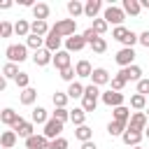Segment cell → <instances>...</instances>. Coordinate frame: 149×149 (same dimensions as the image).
I'll use <instances>...</instances> for the list:
<instances>
[{
	"label": "cell",
	"instance_id": "7",
	"mask_svg": "<svg viewBox=\"0 0 149 149\" xmlns=\"http://www.w3.org/2000/svg\"><path fill=\"white\" fill-rule=\"evenodd\" d=\"M100 100H102L107 107H112V109H114V107H121V105H123L126 95H123V93H119V91H112V88H109V91L100 93Z\"/></svg>",
	"mask_w": 149,
	"mask_h": 149
},
{
	"label": "cell",
	"instance_id": "23",
	"mask_svg": "<svg viewBox=\"0 0 149 149\" xmlns=\"http://www.w3.org/2000/svg\"><path fill=\"white\" fill-rule=\"evenodd\" d=\"M16 140H19V135H16L14 130H2V135H0V147H2V149H12V147L16 144Z\"/></svg>",
	"mask_w": 149,
	"mask_h": 149
},
{
	"label": "cell",
	"instance_id": "8",
	"mask_svg": "<svg viewBox=\"0 0 149 149\" xmlns=\"http://www.w3.org/2000/svg\"><path fill=\"white\" fill-rule=\"evenodd\" d=\"M119 77L128 84V81H140L142 79V68L140 65H128V68H121V72H119Z\"/></svg>",
	"mask_w": 149,
	"mask_h": 149
},
{
	"label": "cell",
	"instance_id": "53",
	"mask_svg": "<svg viewBox=\"0 0 149 149\" xmlns=\"http://www.w3.org/2000/svg\"><path fill=\"white\" fill-rule=\"evenodd\" d=\"M144 135H147V137H149V126H147V128H144Z\"/></svg>",
	"mask_w": 149,
	"mask_h": 149
},
{
	"label": "cell",
	"instance_id": "9",
	"mask_svg": "<svg viewBox=\"0 0 149 149\" xmlns=\"http://www.w3.org/2000/svg\"><path fill=\"white\" fill-rule=\"evenodd\" d=\"M149 126V119H147V114L144 112H133L130 114V121H128V128H133V130H140V133H144V128Z\"/></svg>",
	"mask_w": 149,
	"mask_h": 149
},
{
	"label": "cell",
	"instance_id": "18",
	"mask_svg": "<svg viewBox=\"0 0 149 149\" xmlns=\"http://www.w3.org/2000/svg\"><path fill=\"white\" fill-rule=\"evenodd\" d=\"M102 9V2L100 0H86L84 2V16L88 19H98V12Z\"/></svg>",
	"mask_w": 149,
	"mask_h": 149
},
{
	"label": "cell",
	"instance_id": "45",
	"mask_svg": "<svg viewBox=\"0 0 149 149\" xmlns=\"http://www.w3.org/2000/svg\"><path fill=\"white\" fill-rule=\"evenodd\" d=\"M74 77H77V72H74V68L70 65V68H65V70H61V79H65V81H74Z\"/></svg>",
	"mask_w": 149,
	"mask_h": 149
},
{
	"label": "cell",
	"instance_id": "34",
	"mask_svg": "<svg viewBox=\"0 0 149 149\" xmlns=\"http://www.w3.org/2000/svg\"><path fill=\"white\" fill-rule=\"evenodd\" d=\"M130 107H133L135 112H142V109H147V95H140V93L130 95Z\"/></svg>",
	"mask_w": 149,
	"mask_h": 149
},
{
	"label": "cell",
	"instance_id": "35",
	"mask_svg": "<svg viewBox=\"0 0 149 149\" xmlns=\"http://www.w3.org/2000/svg\"><path fill=\"white\" fill-rule=\"evenodd\" d=\"M70 121H72L74 126H84V121H86V112H84L81 107L70 109Z\"/></svg>",
	"mask_w": 149,
	"mask_h": 149
},
{
	"label": "cell",
	"instance_id": "1",
	"mask_svg": "<svg viewBox=\"0 0 149 149\" xmlns=\"http://www.w3.org/2000/svg\"><path fill=\"white\" fill-rule=\"evenodd\" d=\"M98 98H100V88L93 86V84H86V86H84V95H81V109H84L86 114H88V112H95Z\"/></svg>",
	"mask_w": 149,
	"mask_h": 149
},
{
	"label": "cell",
	"instance_id": "24",
	"mask_svg": "<svg viewBox=\"0 0 149 149\" xmlns=\"http://www.w3.org/2000/svg\"><path fill=\"white\" fill-rule=\"evenodd\" d=\"M49 30H51V28H49L47 21H33V23H30V33L37 35V37H47Z\"/></svg>",
	"mask_w": 149,
	"mask_h": 149
},
{
	"label": "cell",
	"instance_id": "26",
	"mask_svg": "<svg viewBox=\"0 0 149 149\" xmlns=\"http://www.w3.org/2000/svg\"><path fill=\"white\" fill-rule=\"evenodd\" d=\"M30 121H33V123H42V126H44V123L49 121V112H47L44 107H35V109H33V114H30Z\"/></svg>",
	"mask_w": 149,
	"mask_h": 149
},
{
	"label": "cell",
	"instance_id": "12",
	"mask_svg": "<svg viewBox=\"0 0 149 149\" xmlns=\"http://www.w3.org/2000/svg\"><path fill=\"white\" fill-rule=\"evenodd\" d=\"M63 42H65V51H68V54H72V51H81V49L86 47V40H84L81 35H70V37H65Z\"/></svg>",
	"mask_w": 149,
	"mask_h": 149
},
{
	"label": "cell",
	"instance_id": "51",
	"mask_svg": "<svg viewBox=\"0 0 149 149\" xmlns=\"http://www.w3.org/2000/svg\"><path fill=\"white\" fill-rule=\"evenodd\" d=\"M12 5H14L12 0H0V9H9Z\"/></svg>",
	"mask_w": 149,
	"mask_h": 149
},
{
	"label": "cell",
	"instance_id": "40",
	"mask_svg": "<svg viewBox=\"0 0 149 149\" xmlns=\"http://www.w3.org/2000/svg\"><path fill=\"white\" fill-rule=\"evenodd\" d=\"M68 93H61V91H56L54 95H51V102H54V107H65L68 105Z\"/></svg>",
	"mask_w": 149,
	"mask_h": 149
},
{
	"label": "cell",
	"instance_id": "10",
	"mask_svg": "<svg viewBox=\"0 0 149 149\" xmlns=\"http://www.w3.org/2000/svg\"><path fill=\"white\" fill-rule=\"evenodd\" d=\"M114 61H116V65H121V68H128V65H133V61H135V49H119L116 51V56H114Z\"/></svg>",
	"mask_w": 149,
	"mask_h": 149
},
{
	"label": "cell",
	"instance_id": "52",
	"mask_svg": "<svg viewBox=\"0 0 149 149\" xmlns=\"http://www.w3.org/2000/svg\"><path fill=\"white\" fill-rule=\"evenodd\" d=\"M5 88H7V79H5V77H2V74H0V93H2V91H5Z\"/></svg>",
	"mask_w": 149,
	"mask_h": 149
},
{
	"label": "cell",
	"instance_id": "25",
	"mask_svg": "<svg viewBox=\"0 0 149 149\" xmlns=\"http://www.w3.org/2000/svg\"><path fill=\"white\" fill-rule=\"evenodd\" d=\"M112 114H114V119H112V121H121V123H128V121H130V109H128L126 105L114 107V109H112Z\"/></svg>",
	"mask_w": 149,
	"mask_h": 149
},
{
	"label": "cell",
	"instance_id": "47",
	"mask_svg": "<svg viewBox=\"0 0 149 149\" xmlns=\"http://www.w3.org/2000/svg\"><path fill=\"white\" fill-rule=\"evenodd\" d=\"M81 37L86 40V44H91V42H93V40H98L100 35H95V33H93V28H86V30L81 33Z\"/></svg>",
	"mask_w": 149,
	"mask_h": 149
},
{
	"label": "cell",
	"instance_id": "31",
	"mask_svg": "<svg viewBox=\"0 0 149 149\" xmlns=\"http://www.w3.org/2000/svg\"><path fill=\"white\" fill-rule=\"evenodd\" d=\"M14 33H16L19 37H28V35H30V23H28L26 19H19V21L14 23Z\"/></svg>",
	"mask_w": 149,
	"mask_h": 149
},
{
	"label": "cell",
	"instance_id": "6",
	"mask_svg": "<svg viewBox=\"0 0 149 149\" xmlns=\"http://www.w3.org/2000/svg\"><path fill=\"white\" fill-rule=\"evenodd\" d=\"M12 130H14V133H16L19 137L28 140L30 135H35V123H33V121H26V119L21 116V119H19V121H16L14 126H12Z\"/></svg>",
	"mask_w": 149,
	"mask_h": 149
},
{
	"label": "cell",
	"instance_id": "46",
	"mask_svg": "<svg viewBox=\"0 0 149 149\" xmlns=\"http://www.w3.org/2000/svg\"><path fill=\"white\" fill-rule=\"evenodd\" d=\"M49 149H68V140L61 135V137H56V140L49 142Z\"/></svg>",
	"mask_w": 149,
	"mask_h": 149
},
{
	"label": "cell",
	"instance_id": "14",
	"mask_svg": "<svg viewBox=\"0 0 149 149\" xmlns=\"http://www.w3.org/2000/svg\"><path fill=\"white\" fill-rule=\"evenodd\" d=\"M61 44H63V37H58L56 33L49 30V35L44 37V49L51 51V54H56V51H61Z\"/></svg>",
	"mask_w": 149,
	"mask_h": 149
},
{
	"label": "cell",
	"instance_id": "21",
	"mask_svg": "<svg viewBox=\"0 0 149 149\" xmlns=\"http://www.w3.org/2000/svg\"><path fill=\"white\" fill-rule=\"evenodd\" d=\"M121 9H123V14H130V16H140V12H142L140 0H123Z\"/></svg>",
	"mask_w": 149,
	"mask_h": 149
},
{
	"label": "cell",
	"instance_id": "17",
	"mask_svg": "<svg viewBox=\"0 0 149 149\" xmlns=\"http://www.w3.org/2000/svg\"><path fill=\"white\" fill-rule=\"evenodd\" d=\"M19 119H21V114H19V112H14L12 107H5V109H0V121H2L5 126H9V128H12V126H14Z\"/></svg>",
	"mask_w": 149,
	"mask_h": 149
},
{
	"label": "cell",
	"instance_id": "11",
	"mask_svg": "<svg viewBox=\"0 0 149 149\" xmlns=\"http://www.w3.org/2000/svg\"><path fill=\"white\" fill-rule=\"evenodd\" d=\"M142 137H144V133L133 130V128H126V130H123V135H121V140H123V144H126V147H140Z\"/></svg>",
	"mask_w": 149,
	"mask_h": 149
},
{
	"label": "cell",
	"instance_id": "29",
	"mask_svg": "<svg viewBox=\"0 0 149 149\" xmlns=\"http://www.w3.org/2000/svg\"><path fill=\"white\" fill-rule=\"evenodd\" d=\"M74 137H77L79 142H88V140L93 137V130H91L86 123H84V126H77V128H74Z\"/></svg>",
	"mask_w": 149,
	"mask_h": 149
},
{
	"label": "cell",
	"instance_id": "2",
	"mask_svg": "<svg viewBox=\"0 0 149 149\" xmlns=\"http://www.w3.org/2000/svg\"><path fill=\"white\" fill-rule=\"evenodd\" d=\"M51 33H56L58 37H70V35H77V21L74 19H61L51 26Z\"/></svg>",
	"mask_w": 149,
	"mask_h": 149
},
{
	"label": "cell",
	"instance_id": "20",
	"mask_svg": "<svg viewBox=\"0 0 149 149\" xmlns=\"http://www.w3.org/2000/svg\"><path fill=\"white\" fill-rule=\"evenodd\" d=\"M74 72H77L79 79H91V74H93V65H91L88 61H77Z\"/></svg>",
	"mask_w": 149,
	"mask_h": 149
},
{
	"label": "cell",
	"instance_id": "19",
	"mask_svg": "<svg viewBox=\"0 0 149 149\" xmlns=\"http://www.w3.org/2000/svg\"><path fill=\"white\" fill-rule=\"evenodd\" d=\"M51 63L56 65V70H65V68H70V54L65 49H61V51L54 54V61Z\"/></svg>",
	"mask_w": 149,
	"mask_h": 149
},
{
	"label": "cell",
	"instance_id": "27",
	"mask_svg": "<svg viewBox=\"0 0 149 149\" xmlns=\"http://www.w3.org/2000/svg\"><path fill=\"white\" fill-rule=\"evenodd\" d=\"M126 128H128V123H121V121H109V123H107V133H109L112 137H121Z\"/></svg>",
	"mask_w": 149,
	"mask_h": 149
},
{
	"label": "cell",
	"instance_id": "39",
	"mask_svg": "<svg viewBox=\"0 0 149 149\" xmlns=\"http://www.w3.org/2000/svg\"><path fill=\"white\" fill-rule=\"evenodd\" d=\"M14 81H16V86H19L21 91H23V88H30V74H28V72H19Z\"/></svg>",
	"mask_w": 149,
	"mask_h": 149
},
{
	"label": "cell",
	"instance_id": "55",
	"mask_svg": "<svg viewBox=\"0 0 149 149\" xmlns=\"http://www.w3.org/2000/svg\"><path fill=\"white\" fill-rule=\"evenodd\" d=\"M133 149H142V147H133Z\"/></svg>",
	"mask_w": 149,
	"mask_h": 149
},
{
	"label": "cell",
	"instance_id": "41",
	"mask_svg": "<svg viewBox=\"0 0 149 149\" xmlns=\"http://www.w3.org/2000/svg\"><path fill=\"white\" fill-rule=\"evenodd\" d=\"M128 33H130V30H128L126 26H116V28L112 30V37H114V40H119V42L123 44V40L128 37Z\"/></svg>",
	"mask_w": 149,
	"mask_h": 149
},
{
	"label": "cell",
	"instance_id": "30",
	"mask_svg": "<svg viewBox=\"0 0 149 149\" xmlns=\"http://www.w3.org/2000/svg\"><path fill=\"white\" fill-rule=\"evenodd\" d=\"M68 14H70L72 19L81 16V14H84V2H79V0H70V2H68Z\"/></svg>",
	"mask_w": 149,
	"mask_h": 149
},
{
	"label": "cell",
	"instance_id": "28",
	"mask_svg": "<svg viewBox=\"0 0 149 149\" xmlns=\"http://www.w3.org/2000/svg\"><path fill=\"white\" fill-rule=\"evenodd\" d=\"M26 47L28 49H33V51H40V49H44V37H37V35H28L26 37Z\"/></svg>",
	"mask_w": 149,
	"mask_h": 149
},
{
	"label": "cell",
	"instance_id": "16",
	"mask_svg": "<svg viewBox=\"0 0 149 149\" xmlns=\"http://www.w3.org/2000/svg\"><path fill=\"white\" fill-rule=\"evenodd\" d=\"M26 149H49V140L44 137V135H30L28 140H26Z\"/></svg>",
	"mask_w": 149,
	"mask_h": 149
},
{
	"label": "cell",
	"instance_id": "48",
	"mask_svg": "<svg viewBox=\"0 0 149 149\" xmlns=\"http://www.w3.org/2000/svg\"><path fill=\"white\" fill-rule=\"evenodd\" d=\"M137 93L140 95H147L149 93V79H140L137 81Z\"/></svg>",
	"mask_w": 149,
	"mask_h": 149
},
{
	"label": "cell",
	"instance_id": "32",
	"mask_svg": "<svg viewBox=\"0 0 149 149\" xmlns=\"http://www.w3.org/2000/svg\"><path fill=\"white\" fill-rule=\"evenodd\" d=\"M65 93H68V98H72V100H74V98H81V95H84V84H81V81H72Z\"/></svg>",
	"mask_w": 149,
	"mask_h": 149
},
{
	"label": "cell",
	"instance_id": "42",
	"mask_svg": "<svg viewBox=\"0 0 149 149\" xmlns=\"http://www.w3.org/2000/svg\"><path fill=\"white\" fill-rule=\"evenodd\" d=\"M54 119H58L61 123L70 121V109H68V107H56V109H54Z\"/></svg>",
	"mask_w": 149,
	"mask_h": 149
},
{
	"label": "cell",
	"instance_id": "13",
	"mask_svg": "<svg viewBox=\"0 0 149 149\" xmlns=\"http://www.w3.org/2000/svg\"><path fill=\"white\" fill-rule=\"evenodd\" d=\"M109 79H112V77H109V72H107L105 68H93V74H91V84H93V86L100 88V86L109 84Z\"/></svg>",
	"mask_w": 149,
	"mask_h": 149
},
{
	"label": "cell",
	"instance_id": "22",
	"mask_svg": "<svg viewBox=\"0 0 149 149\" xmlns=\"http://www.w3.org/2000/svg\"><path fill=\"white\" fill-rule=\"evenodd\" d=\"M49 5L47 2H35V7H33V16H35V21H47L49 19Z\"/></svg>",
	"mask_w": 149,
	"mask_h": 149
},
{
	"label": "cell",
	"instance_id": "50",
	"mask_svg": "<svg viewBox=\"0 0 149 149\" xmlns=\"http://www.w3.org/2000/svg\"><path fill=\"white\" fill-rule=\"evenodd\" d=\"M81 149H98V147H95L93 140H88V142H81Z\"/></svg>",
	"mask_w": 149,
	"mask_h": 149
},
{
	"label": "cell",
	"instance_id": "49",
	"mask_svg": "<svg viewBox=\"0 0 149 149\" xmlns=\"http://www.w3.org/2000/svg\"><path fill=\"white\" fill-rule=\"evenodd\" d=\"M137 42H140L142 47H147V49H149V30H144V33H140V35H137Z\"/></svg>",
	"mask_w": 149,
	"mask_h": 149
},
{
	"label": "cell",
	"instance_id": "44",
	"mask_svg": "<svg viewBox=\"0 0 149 149\" xmlns=\"http://www.w3.org/2000/svg\"><path fill=\"white\" fill-rule=\"evenodd\" d=\"M109 86H112V91H119V93H121V91H123V86H126V81H123L119 74H114V77L109 79Z\"/></svg>",
	"mask_w": 149,
	"mask_h": 149
},
{
	"label": "cell",
	"instance_id": "54",
	"mask_svg": "<svg viewBox=\"0 0 149 149\" xmlns=\"http://www.w3.org/2000/svg\"><path fill=\"white\" fill-rule=\"evenodd\" d=\"M144 114H147V119H149V107H147V109H144Z\"/></svg>",
	"mask_w": 149,
	"mask_h": 149
},
{
	"label": "cell",
	"instance_id": "38",
	"mask_svg": "<svg viewBox=\"0 0 149 149\" xmlns=\"http://www.w3.org/2000/svg\"><path fill=\"white\" fill-rule=\"evenodd\" d=\"M88 47L93 49V54H105V51H107V42H105V37H98V40H93Z\"/></svg>",
	"mask_w": 149,
	"mask_h": 149
},
{
	"label": "cell",
	"instance_id": "5",
	"mask_svg": "<svg viewBox=\"0 0 149 149\" xmlns=\"http://www.w3.org/2000/svg\"><path fill=\"white\" fill-rule=\"evenodd\" d=\"M61 133H63V123L58 121V119H49L47 123H44V130H42V135L51 142V140H56V137H61Z\"/></svg>",
	"mask_w": 149,
	"mask_h": 149
},
{
	"label": "cell",
	"instance_id": "56",
	"mask_svg": "<svg viewBox=\"0 0 149 149\" xmlns=\"http://www.w3.org/2000/svg\"><path fill=\"white\" fill-rule=\"evenodd\" d=\"M0 149H2V147H0Z\"/></svg>",
	"mask_w": 149,
	"mask_h": 149
},
{
	"label": "cell",
	"instance_id": "37",
	"mask_svg": "<svg viewBox=\"0 0 149 149\" xmlns=\"http://www.w3.org/2000/svg\"><path fill=\"white\" fill-rule=\"evenodd\" d=\"M91 28H93V33H95V35H105L109 26H107V21H105V19H93Z\"/></svg>",
	"mask_w": 149,
	"mask_h": 149
},
{
	"label": "cell",
	"instance_id": "36",
	"mask_svg": "<svg viewBox=\"0 0 149 149\" xmlns=\"http://www.w3.org/2000/svg\"><path fill=\"white\" fill-rule=\"evenodd\" d=\"M16 74H19V65L16 63H5L2 65V77L5 79H16Z\"/></svg>",
	"mask_w": 149,
	"mask_h": 149
},
{
	"label": "cell",
	"instance_id": "33",
	"mask_svg": "<svg viewBox=\"0 0 149 149\" xmlns=\"http://www.w3.org/2000/svg\"><path fill=\"white\" fill-rule=\"evenodd\" d=\"M19 100H21V105H33V102L37 100V91H35L33 86H30V88H23Z\"/></svg>",
	"mask_w": 149,
	"mask_h": 149
},
{
	"label": "cell",
	"instance_id": "3",
	"mask_svg": "<svg viewBox=\"0 0 149 149\" xmlns=\"http://www.w3.org/2000/svg\"><path fill=\"white\" fill-rule=\"evenodd\" d=\"M5 56H7V63H23L28 58V47L26 44H9L5 49Z\"/></svg>",
	"mask_w": 149,
	"mask_h": 149
},
{
	"label": "cell",
	"instance_id": "43",
	"mask_svg": "<svg viewBox=\"0 0 149 149\" xmlns=\"http://www.w3.org/2000/svg\"><path fill=\"white\" fill-rule=\"evenodd\" d=\"M14 33V26L9 21H0V37H12Z\"/></svg>",
	"mask_w": 149,
	"mask_h": 149
},
{
	"label": "cell",
	"instance_id": "15",
	"mask_svg": "<svg viewBox=\"0 0 149 149\" xmlns=\"http://www.w3.org/2000/svg\"><path fill=\"white\" fill-rule=\"evenodd\" d=\"M51 61H54V54H51V51H47V49H40V51H35V54H33V63H35L37 68H47Z\"/></svg>",
	"mask_w": 149,
	"mask_h": 149
},
{
	"label": "cell",
	"instance_id": "4",
	"mask_svg": "<svg viewBox=\"0 0 149 149\" xmlns=\"http://www.w3.org/2000/svg\"><path fill=\"white\" fill-rule=\"evenodd\" d=\"M102 19L107 21V26H109V23H114V28H116V26H123L126 14H123V9H121V7L107 5V7H105V12H102Z\"/></svg>",
	"mask_w": 149,
	"mask_h": 149
}]
</instances>
